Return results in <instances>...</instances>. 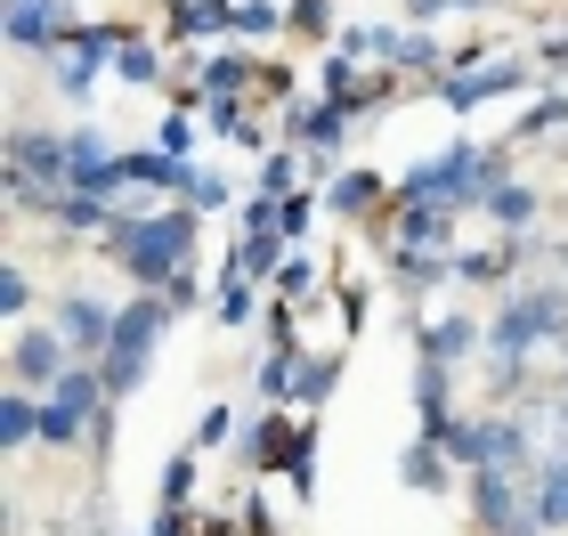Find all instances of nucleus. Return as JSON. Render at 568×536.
Segmentation results:
<instances>
[{
  "label": "nucleus",
  "mask_w": 568,
  "mask_h": 536,
  "mask_svg": "<svg viewBox=\"0 0 568 536\" xmlns=\"http://www.w3.org/2000/svg\"><path fill=\"white\" fill-rule=\"evenodd\" d=\"M528 82H545V65H528V58H487V65H471V73H438L430 98H438L447 114H479L487 98H520Z\"/></svg>",
  "instance_id": "obj_6"
},
{
  "label": "nucleus",
  "mask_w": 568,
  "mask_h": 536,
  "mask_svg": "<svg viewBox=\"0 0 568 536\" xmlns=\"http://www.w3.org/2000/svg\"><path fill=\"white\" fill-rule=\"evenodd\" d=\"M0 317L33 325V276H24V269H0Z\"/></svg>",
  "instance_id": "obj_34"
},
{
  "label": "nucleus",
  "mask_w": 568,
  "mask_h": 536,
  "mask_svg": "<svg viewBox=\"0 0 568 536\" xmlns=\"http://www.w3.org/2000/svg\"><path fill=\"white\" fill-rule=\"evenodd\" d=\"M536 252V236H496V244H463L455 252V285H504L520 276V261Z\"/></svg>",
  "instance_id": "obj_14"
},
{
  "label": "nucleus",
  "mask_w": 568,
  "mask_h": 536,
  "mask_svg": "<svg viewBox=\"0 0 568 536\" xmlns=\"http://www.w3.org/2000/svg\"><path fill=\"white\" fill-rule=\"evenodd\" d=\"M333 382H342V350H325V357H301V382H293V415H317V406L333 398Z\"/></svg>",
  "instance_id": "obj_26"
},
{
  "label": "nucleus",
  "mask_w": 568,
  "mask_h": 536,
  "mask_svg": "<svg viewBox=\"0 0 568 536\" xmlns=\"http://www.w3.org/2000/svg\"><path fill=\"white\" fill-rule=\"evenodd\" d=\"M73 33V0H9V41L17 49H49Z\"/></svg>",
  "instance_id": "obj_16"
},
{
  "label": "nucleus",
  "mask_w": 568,
  "mask_h": 536,
  "mask_svg": "<svg viewBox=\"0 0 568 536\" xmlns=\"http://www.w3.org/2000/svg\"><path fill=\"white\" fill-rule=\"evenodd\" d=\"M227 9L236 0H163V33L171 41H212V33H227Z\"/></svg>",
  "instance_id": "obj_19"
},
{
  "label": "nucleus",
  "mask_w": 568,
  "mask_h": 536,
  "mask_svg": "<svg viewBox=\"0 0 568 536\" xmlns=\"http://www.w3.org/2000/svg\"><path fill=\"white\" fill-rule=\"evenodd\" d=\"M301 171H308L301 146H276V155H261V195H293V188H301Z\"/></svg>",
  "instance_id": "obj_30"
},
{
  "label": "nucleus",
  "mask_w": 568,
  "mask_h": 536,
  "mask_svg": "<svg viewBox=\"0 0 568 536\" xmlns=\"http://www.w3.org/2000/svg\"><path fill=\"white\" fill-rule=\"evenodd\" d=\"M139 536H146V528H139Z\"/></svg>",
  "instance_id": "obj_40"
},
{
  "label": "nucleus",
  "mask_w": 568,
  "mask_h": 536,
  "mask_svg": "<svg viewBox=\"0 0 568 536\" xmlns=\"http://www.w3.org/2000/svg\"><path fill=\"white\" fill-rule=\"evenodd\" d=\"M325 293V269H317V252H284V269H276V301H284V310H301V301H317Z\"/></svg>",
  "instance_id": "obj_25"
},
{
  "label": "nucleus",
  "mask_w": 568,
  "mask_h": 536,
  "mask_svg": "<svg viewBox=\"0 0 568 536\" xmlns=\"http://www.w3.org/2000/svg\"><path fill=\"white\" fill-rule=\"evenodd\" d=\"M455 276V252H423V244H390V293H406L423 310L430 293H447Z\"/></svg>",
  "instance_id": "obj_13"
},
{
  "label": "nucleus",
  "mask_w": 568,
  "mask_h": 536,
  "mask_svg": "<svg viewBox=\"0 0 568 536\" xmlns=\"http://www.w3.org/2000/svg\"><path fill=\"white\" fill-rule=\"evenodd\" d=\"M398 479H406L415 496H447V447H438V439H423V431H415V447H406Z\"/></svg>",
  "instance_id": "obj_23"
},
{
  "label": "nucleus",
  "mask_w": 568,
  "mask_h": 536,
  "mask_svg": "<svg viewBox=\"0 0 568 536\" xmlns=\"http://www.w3.org/2000/svg\"><path fill=\"white\" fill-rule=\"evenodd\" d=\"M122 33H131V17H73V33L41 49L49 90H58L65 107H90V98H98V73H114Z\"/></svg>",
  "instance_id": "obj_4"
},
{
  "label": "nucleus",
  "mask_w": 568,
  "mask_h": 536,
  "mask_svg": "<svg viewBox=\"0 0 568 536\" xmlns=\"http://www.w3.org/2000/svg\"><path fill=\"white\" fill-rule=\"evenodd\" d=\"M317 90L333 98V107H349V114L390 107V98H398V82H390V73H366V58H349V49H333V58L317 65Z\"/></svg>",
  "instance_id": "obj_11"
},
{
  "label": "nucleus",
  "mask_w": 568,
  "mask_h": 536,
  "mask_svg": "<svg viewBox=\"0 0 568 536\" xmlns=\"http://www.w3.org/2000/svg\"><path fill=\"white\" fill-rule=\"evenodd\" d=\"M496 179H511V146L447 139V146H438V155H423L415 171H398L390 195H398V203H455V212H479Z\"/></svg>",
  "instance_id": "obj_2"
},
{
  "label": "nucleus",
  "mask_w": 568,
  "mask_h": 536,
  "mask_svg": "<svg viewBox=\"0 0 568 536\" xmlns=\"http://www.w3.org/2000/svg\"><path fill=\"white\" fill-rule=\"evenodd\" d=\"M114 301L106 293H90V285H65L58 301H49V325H58V334L73 342V357H82V366H98V357H106V342H114Z\"/></svg>",
  "instance_id": "obj_7"
},
{
  "label": "nucleus",
  "mask_w": 568,
  "mask_h": 536,
  "mask_svg": "<svg viewBox=\"0 0 568 536\" xmlns=\"http://www.w3.org/2000/svg\"><path fill=\"white\" fill-rule=\"evenodd\" d=\"M179 203H187V212H220V203H236V188H227L220 171L187 163V188H179Z\"/></svg>",
  "instance_id": "obj_29"
},
{
  "label": "nucleus",
  "mask_w": 568,
  "mask_h": 536,
  "mask_svg": "<svg viewBox=\"0 0 568 536\" xmlns=\"http://www.w3.org/2000/svg\"><path fill=\"white\" fill-rule=\"evenodd\" d=\"M9 171H33L41 188H65L73 179V131H33V122H17L9 131Z\"/></svg>",
  "instance_id": "obj_12"
},
{
  "label": "nucleus",
  "mask_w": 568,
  "mask_h": 536,
  "mask_svg": "<svg viewBox=\"0 0 568 536\" xmlns=\"http://www.w3.org/2000/svg\"><path fill=\"white\" fill-rule=\"evenodd\" d=\"M568 342V285L560 276H528V285L504 293V310L487 317V357H520L536 366V350Z\"/></svg>",
  "instance_id": "obj_3"
},
{
  "label": "nucleus",
  "mask_w": 568,
  "mask_h": 536,
  "mask_svg": "<svg viewBox=\"0 0 568 536\" xmlns=\"http://www.w3.org/2000/svg\"><path fill=\"white\" fill-rule=\"evenodd\" d=\"M342 139H349V107H333V98H317V107H293V146L308 155V179H342L333 171V155H342Z\"/></svg>",
  "instance_id": "obj_10"
},
{
  "label": "nucleus",
  "mask_w": 568,
  "mask_h": 536,
  "mask_svg": "<svg viewBox=\"0 0 568 536\" xmlns=\"http://www.w3.org/2000/svg\"><path fill=\"white\" fill-rule=\"evenodd\" d=\"M171 317H179V301H171V293H131V301H122L114 342H106V357H98V374H106V391H114V398H131L139 382H146L154 350H163V334H171Z\"/></svg>",
  "instance_id": "obj_5"
},
{
  "label": "nucleus",
  "mask_w": 568,
  "mask_h": 536,
  "mask_svg": "<svg viewBox=\"0 0 568 536\" xmlns=\"http://www.w3.org/2000/svg\"><path fill=\"white\" fill-rule=\"evenodd\" d=\"M163 73H171L163 49H154L139 24H131V33H122V49H114V82H122V90H146V82H163Z\"/></svg>",
  "instance_id": "obj_21"
},
{
  "label": "nucleus",
  "mask_w": 568,
  "mask_h": 536,
  "mask_svg": "<svg viewBox=\"0 0 568 536\" xmlns=\"http://www.w3.org/2000/svg\"><path fill=\"white\" fill-rule=\"evenodd\" d=\"M252 293H261V285H244V276H227V285H220V325H227V334H244V325H252Z\"/></svg>",
  "instance_id": "obj_36"
},
{
  "label": "nucleus",
  "mask_w": 568,
  "mask_h": 536,
  "mask_svg": "<svg viewBox=\"0 0 568 536\" xmlns=\"http://www.w3.org/2000/svg\"><path fill=\"white\" fill-rule=\"evenodd\" d=\"M82 357L58 325H9V382L17 391H49V382H65Z\"/></svg>",
  "instance_id": "obj_8"
},
{
  "label": "nucleus",
  "mask_w": 568,
  "mask_h": 536,
  "mask_svg": "<svg viewBox=\"0 0 568 536\" xmlns=\"http://www.w3.org/2000/svg\"><path fill=\"white\" fill-rule=\"evenodd\" d=\"M154 146H163L171 163H187L195 146H203V131H195V114H187V107H171V114H163V131H154Z\"/></svg>",
  "instance_id": "obj_32"
},
{
  "label": "nucleus",
  "mask_w": 568,
  "mask_h": 536,
  "mask_svg": "<svg viewBox=\"0 0 568 536\" xmlns=\"http://www.w3.org/2000/svg\"><path fill=\"white\" fill-rule=\"evenodd\" d=\"M33 439H41V391H9L0 398V447L24 455Z\"/></svg>",
  "instance_id": "obj_22"
},
{
  "label": "nucleus",
  "mask_w": 568,
  "mask_h": 536,
  "mask_svg": "<svg viewBox=\"0 0 568 536\" xmlns=\"http://www.w3.org/2000/svg\"><path fill=\"white\" fill-rule=\"evenodd\" d=\"M415 357H430V366H471V357H487V325L463 317V310H415Z\"/></svg>",
  "instance_id": "obj_9"
},
{
  "label": "nucleus",
  "mask_w": 568,
  "mask_h": 536,
  "mask_svg": "<svg viewBox=\"0 0 568 536\" xmlns=\"http://www.w3.org/2000/svg\"><path fill=\"white\" fill-rule=\"evenodd\" d=\"M220 439H236V415H227V406H203V423H195V447H220Z\"/></svg>",
  "instance_id": "obj_37"
},
{
  "label": "nucleus",
  "mask_w": 568,
  "mask_h": 536,
  "mask_svg": "<svg viewBox=\"0 0 568 536\" xmlns=\"http://www.w3.org/2000/svg\"><path fill=\"white\" fill-rule=\"evenodd\" d=\"M487 220L504 227V236H536V220H545V195L528 188V179H496V188H487V203H479Z\"/></svg>",
  "instance_id": "obj_17"
},
{
  "label": "nucleus",
  "mask_w": 568,
  "mask_h": 536,
  "mask_svg": "<svg viewBox=\"0 0 568 536\" xmlns=\"http://www.w3.org/2000/svg\"><path fill=\"white\" fill-rule=\"evenodd\" d=\"M227 33L236 41H276V33H293V24H284V0H236V9H227Z\"/></svg>",
  "instance_id": "obj_27"
},
{
  "label": "nucleus",
  "mask_w": 568,
  "mask_h": 536,
  "mask_svg": "<svg viewBox=\"0 0 568 536\" xmlns=\"http://www.w3.org/2000/svg\"><path fill=\"white\" fill-rule=\"evenodd\" d=\"M284 24L301 41H333V0H284Z\"/></svg>",
  "instance_id": "obj_33"
},
{
  "label": "nucleus",
  "mask_w": 568,
  "mask_h": 536,
  "mask_svg": "<svg viewBox=\"0 0 568 536\" xmlns=\"http://www.w3.org/2000/svg\"><path fill=\"white\" fill-rule=\"evenodd\" d=\"M536 65H545V82H552V73H560V65H568V24H560V33H552V41H545V58H536Z\"/></svg>",
  "instance_id": "obj_39"
},
{
  "label": "nucleus",
  "mask_w": 568,
  "mask_h": 536,
  "mask_svg": "<svg viewBox=\"0 0 568 536\" xmlns=\"http://www.w3.org/2000/svg\"><path fill=\"white\" fill-rule=\"evenodd\" d=\"M455 9H487V0H406V17H415L423 33H430L438 17H455Z\"/></svg>",
  "instance_id": "obj_38"
},
{
  "label": "nucleus",
  "mask_w": 568,
  "mask_h": 536,
  "mask_svg": "<svg viewBox=\"0 0 568 536\" xmlns=\"http://www.w3.org/2000/svg\"><path fill=\"white\" fill-rule=\"evenodd\" d=\"M195 220L203 212H187V203H114V227L98 244L114 252V269L131 276L139 293H163L171 276H187V261H195Z\"/></svg>",
  "instance_id": "obj_1"
},
{
  "label": "nucleus",
  "mask_w": 568,
  "mask_h": 536,
  "mask_svg": "<svg viewBox=\"0 0 568 536\" xmlns=\"http://www.w3.org/2000/svg\"><path fill=\"white\" fill-rule=\"evenodd\" d=\"M325 212H342V220H390V179L366 171V163L342 171V179L325 188Z\"/></svg>",
  "instance_id": "obj_15"
},
{
  "label": "nucleus",
  "mask_w": 568,
  "mask_h": 536,
  "mask_svg": "<svg viewBox=\"0 0 568 536\" xmlns=\"http://www.w3.org/2000/svg\"><path fill=\"white\" fill-rule=\"evenodd\" d=\"M536 520L568 528V455H536Z\"/></svg>",
  "instance_id": "obj_24"
},
{
  "label": "nucleus",
  "mask_w": 568,
  "mask_h": 536,
  "mask_svg": "<svg viewBox=\"0 0 568 536\" xmlns=\"http://www.w3.org/2000/svg\"><path fill=\"white\" fill-rule=\"evenodd\" d=\"M284 236H236L227 244V276H244V285H276V269H284Z\"/></svg>",
  "instance_id": "obj_20"
},
{
  "label": "nucleus",
  "mask_w": 568,
  "mask_h": 536,
  "mask_svg": "<svg viewBox=\"0 0 568 536\" xmlns=\"http://www.w3.org/2000/svg\"><path fill=\"white\" fill-rule=\"evenodd\" d=\"M545 131H568V98H560V90H545L520 122H511V139H545Z\"/></svg>",
  "instance_id": "obj_31"
},
{
  "label": "nucleus",
  "mask_w": 568,
  "mask_h": 536,
  "mask_svg": "<svg viewBox=\"0 0 568 536\" xmlns=\"http://www.w3.org/2000/svg\"><path fill=\"white\" fill-rule=\"evenodd\" d=\"M455 423V366H415V431L423 439H438V431Z\"/></svg>",
  "instance_id": "obj_18"
},
{
  "label": "nucleus",
  "mask_w": 568,
  "mask_h": 536,
  "mask_svg": "<svg viewBox=\"0 0 568 536\" xmlns=\"http://www.w3.org/2000/svg\"><path fill=\"white\" fill-rule=\"evenodd\" d=\"M317 188H293V195H284V244H308V227H317Z\"/></svg>",
  "instance_id": "obj_35"
},
{
  "label": "nucleus",
  "mask_w": 568,
  "mask_h": 536,
  "mask_svg": "<svg viewBox=\"0 0 568 536\" xmlns=\"http://www.w3.org/2000/svg\"><path fill=\"white\" fill-rule=\"evenodd\" d=\"M195 464H203V447H179L163 464V479H154V504H187L195 496Z\"/></svg>",
  "instance_id": "obj_28"
}]
</instances>
